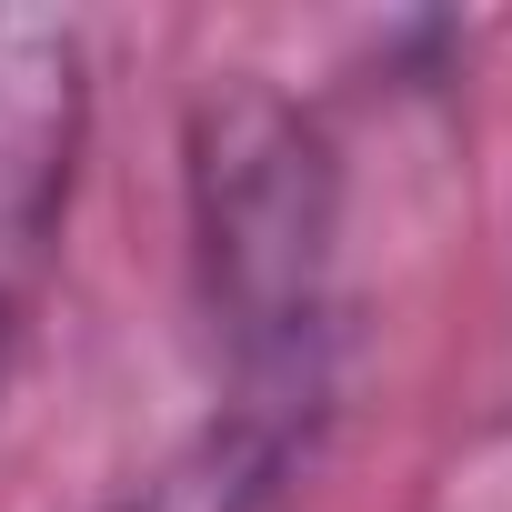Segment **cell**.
I'll list each match as a JSON object with an SVG mask.
<instances>
[{"label":"cell","mask_w":512,"mask_h":512,"mask_svg":"<svg viewBox=\"0 0 512 512\" xmlns=\"http://www.w3.org/2000/svg\"><path fill=\"white\" fill-rule=\"evenodd\" d=\"M191 241H201V302L231 342V402L322 422L342 181L302 101L231 81L191 111Z\"/></svg>","instance_id":"cell-1"},{"label":"cell","mask_w":512,"mask_h":512,"mask_svg":"<svg viewBox=\"0 0 512 512\" xmlns=\"http://www.w3.org/2000/svg\"><path fill=\"white\" fill-rule=\"evenodd\" d=\"M91 131V61L81 31L51 11H0V362L21 342V312L51 272L61 201Z\"/></svg>","instance_id":"cell-2"},{"label":"cell","mask_w":512,"mask_h":512,"mask_svg":"<svg viewBox=\"0 0 512 512\" xmlns=\"http://www.w3.org/2000/svg\"><path fill=\"white\" fill-rule=\"evenodd\" d=\"M312 432H322V422L231 402L201 442H181V452H171L141 492H121L111 512H292V502H302Z\"/></svg>","instance_id":"cell-3"}]
</instances>
